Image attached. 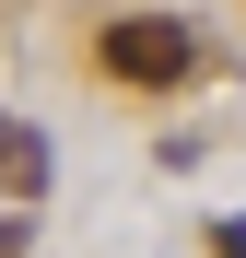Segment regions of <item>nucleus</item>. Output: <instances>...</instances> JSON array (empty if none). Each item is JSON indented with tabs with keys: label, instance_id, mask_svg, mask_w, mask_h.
I'll list each match as a JSON object with an SVG mask.
<instances>
[{
	"label": "nucleus",
	"instance_id": "2",
	"mask_svg": "<svg viewBox=\"0 0 246 258\" xmlns=\"http://www.w3.org/2000/svg\"><path fill=\"white\" fill-rule=\"evenodd\" d=\"M0 188H12V200H35V188H47V129L0 117Z\"/></svg>",
	"mask_w": 246,
	"mask_h": 258
},
{
	"label": "nucleus",
	"instance_id": "1",
	"mask_svg": "<svg viewBox=\"0 0 246 258\" xmlns=\"http://www.w3.org/2000/svg\"><path fill=\"white\" fill-rule=\"evenodd\" d=\"M117 82H141V94H176V82L199 71V35L176 24V12H117L106 24V47H94Z\"/></svg>",
	"mask_w": 246,
	"mask_h": 258
}]
</instances>
